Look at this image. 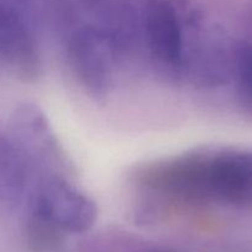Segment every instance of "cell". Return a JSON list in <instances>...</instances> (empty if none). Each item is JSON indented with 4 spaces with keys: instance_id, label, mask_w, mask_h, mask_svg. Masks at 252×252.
Listing matches in <instances>:
<instances>
[{
    "instance_id": "obj_3",
    "label": "cell",
    "mask_w": 252,
    "mask_h": 252,
    "mask_svg": "<svg viewBox=\"0 0 252 252\" xmlns=\"http://www.w3.org/2000/svg\"><path fill=\"white\" fill-rule=\"evenodd\" d=\"M66 62L79 85L95 100L110 94L121 58L112 32L100 25H81L62 34Z\"/></svg>"
},
{
    "instance_id": "obj_6",
    "label": "cell",
    "mask_w": 252,
    "mask_h": 252,
    "mask_svg": "<svg viewBox=\"0 0 252 252\" xmlns=\"http://www.w3.org/2000/svg\"><path fill=\"white\" fill-rule=\"evenodd\" d=\"M206 184L208 203L252 208V150H209Z\"/></svg>"
},
{
    "instance_id": "obj_5",
    "label": "cell",
    "mask_w": 252,
    "mask_h": 252,
    "mask_svg": "<svg viewBox=\"0 0 252 252\" xmlns=\"http://www.w3.org/2000/svg\"><path fill=\"white\" fill-rule=\"evenodd\" d=\"M12 140L31 170L32 179L68 177L69 164L44 113L33 103H22L12 116Z\"/></svg>"
},
{
    "instance_id": "obj_8",
    "label": "cell",
    "mask_w": 252,
    "mask_h": 252,
    "mask_svg": "<svg viewBox=\"0 0 252 252\" xmlns=\"http://www.w3.org/2000/svg\"><path fill=\"white\" fill-rule=\"evenodd\" d=\"M32 174L11 137L0 133V217L14 214L26 202Z\"/></svg>"
},
{
    "instance_id": "obj_7",
    "label": "cell",
    "mask_w": 252,
    "mask_h": 252,
    "mask_svg": "<svg viewBox=\"0 0 252 252\" xmlns=\"http://www.w3.org/2000/svg\"><path fill=\"white\" fill-rule=\"evenodd\" d=\"M0 63L25 83L41 75L37 32L6 0H0Z\"/></svg>"
},
{
    "instance_id": "obj_9",
    "label": "cell",
    "mask_w": 252,
    "mask_h": 252,
    "mask_svg": "<svg viewBox=\"0 0 252 252\" xmlns=\"http://www.w3.org/2000/svg\"><path fill=\"white\" fill-rule=\"evenodd\" d=\"M115 15L116 0H53L52 4V20L61 36L81 25H100L113 33Z\"/></svg>"
},
{
    "instance_id": "obj_14",
    "label": "cell",
    "mask_w": 252,
    "mask_h": 252,
    "mask_svg": "<svg viewBox=\"0 0 252 252\" xmlns=\"http://www.w3.org/2000/svg\"><path fill=\"white\" fill-rule=\"evenodd\" d=\"M138 252H179L175 250H170V249H159V248H153V249H145V250L138 251Z\"/></svg>"
},
{
    "instance_id": "obj_1",
    "label": "cell",
    "mask_w": 252,
    "mask_h": 252,
    "mask_svg": "<svg viewBox=\"0 0 252 252\" xmlns=\"http://www.w3.org/2000/svg\"><path fill=\"white\" fill-rule=\"evenodd\" d=\"M138 47H144L155 75L169 85L184 79V52L189 0H133Z\"/></svg>"
},
{
    "instance_id": "obj_11",
    "label": "cell",
    "mask_w": 252,
    "mask_h": 252,
    "mask_svg": "<svg viewBox=\"0 0 252 252\" xmlns=\"http://www.w3.org/2000/svg\"><path fill=\"white\" fill-rule=\"evenodd\" d=\"M235 100L241 115L252 122V44L236 42L233 79Z\"/></svg>"
},
{
    "instance_id": "obj_10",
    "label": "cell",
    "mask_w": 252,
    "mask_h": 252,
    "mask_svg": "<svg viewBox=\"0 0 252 252\" xmlns=\"http://www.w3.org/2000/svg\"><path fill=\"white\" fill-rule=\"evenodd\" d=\"M24 240L31 252H54L63 245L66 234L32 209L25 208Z\"/></svg>"
},
{
    "instance_id": "obj_15",
    "label": "cell",
    "mask_w": 252,
    "mask_h": 252,
    "mask_svg": "<svg viewBox=\"0 0 252 252\" xmlns=\"http://www.w3.org/2000/svg\"><path fill=\"white\" fill-rule=\"evenodd\" d=\"M0 68H1V63H0Z\"/></svg>"
},
{
    "instance_id": "obj_2",
    "label": "cell",
    "mask_w": 252,
    "mask_h": 252,
    "mask_svg": "<svg viewBox=\"0 0 252 252\" xmlns=\"http://www.w3.org/2000/svg\"><path fill=\"white\" fill-rule=\"evenodd\" d=\"M235 43L218 26L207 25L203 14L189 6L186 15L184 79L199 89H216L233 79Z\"/></svg>"
},
{
    "instance_id": "obj_13",
    "label": "cell",
    "mask_w": 252,
    "mask_h": 252,
    "mask_svg": "<svg viewBox=\"0 0 252 252\" xmlns=\"http://www.w3.org/2000/svg\"><path fill=\"white\" fill-rule=\"evenodd\" d=\"M246 31L249 36V43L252 44V2L249 6L248 14H246Z\"/></svg>"
},
{
    "instance_id": "obj_4",
    "label": "cell",
    "mask_w": 252,
    "mask_h": 252,
    "mask_svg": "<svg viewBox=\"0 0 252 252\" xmlns=\"http://www.w3.org/2000/svg\"><path fill=\"white\" fill-rule=\"evenodd\" d=\"M31 185L25 208L43 216L65 234H83L93 228L97 207L68 177L44 176Z\"/></svg>"
},
{
    "instance_id": "obj_12",
    "label": "cell",
    "mask_w": 252,
    "mask_h": 252,
    "mask_svg": "<svg viewBox=\"0 0 252 252\" xmlns=\"http://www.w3.org/2000/svg\"><path fill=\"white\" fill-rule=\"evenodd\" d=\"M38 33L48 20H52L53 0H6Z\"/></svg>"
}]
</instances>
